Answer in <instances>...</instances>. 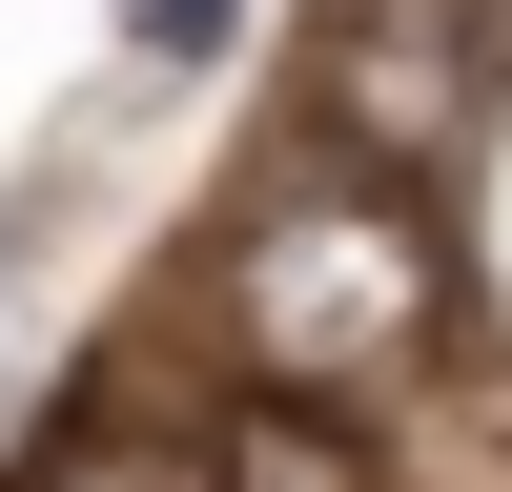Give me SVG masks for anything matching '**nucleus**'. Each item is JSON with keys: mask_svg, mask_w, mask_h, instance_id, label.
<instances>
[{"mask_svg": "<svg viewBox=\"0 0 512 492\" xmlns=\"http://www.w3.org/2000/svg\"><path fill=\"white\" fill-rule=\"evenodd\" d=\"M246 349H267L287 390L390 369V349H410V246H390V226H349V205H287V226L246 246Z\"/></svg>", "mask_w": 512, "mask_h": 492, "instance_id": "f257e3e1", "label": "nucleus"}, {"mask_svg": "<svg viewBox=\"0 0 512 492\" xmlns=\"http://www.w3.org/2000/svg\"><path fill=\"white\" fill-rule=\"evenodd\" d=\"M226 21H246V0H123V62L185 82V62H226Z\"/></svg>", "mask_w": 512, "mask_h": 492, "instance_id": "f03ea898", "label": "nucleus"}, {"mask_svg": "<svg viewBox=\"0 0 512 492\" xmlns=\"http://www.w3.org/2000/svg\"><path fill=\"white\" fill-rule=\"evenodd\" d=\"M103 492H185V472H103Z\"/></svg>", "mask_w": 512, "mask_h": 492, "instance_id": "7ed1b4c3", "label": "nucleus"}]
</instances>
